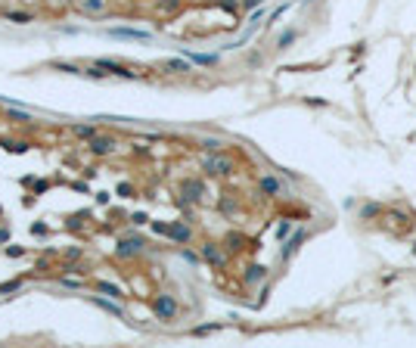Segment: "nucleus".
<instances>
[{"label": "nucleus", "instance_id": "nucleus-1", "mask_svg": "<svg viewBox=\"0 0 416 348\" xmlns=\"http://www.w3.org/2000/svg\"><path fill=\"white\" fill-rule=\"evenodd\" d=\"M202 171L211 174V177H227V174H233V162L227 156H205Z\"/></svg>", "mask_w": 416, "mask_h": 348}, {"label": "nucleus", "instance_id": "nucleus-2", "mask_svg": "<svg viewBox=\"0 0 416 348\" xmlns=\"http://www.w3.org/2000/svg\"><path fill=\"white\" fill-rule=\"evenodd\" d=\"M152 311H156L158 320H171V317H177V302L171 299V295H156Z\"/></svg>", "mask_w": 416, "mask_h": 348}, {"label": "nucleus", "instance_id": "nucleus-3", "mask_svg": "<svg viewBox=\"0 0 416 348\" xmlns=\"http://www.w3.org/2000/svg\"><path fill=\"white\" fill-rule=\"evenodd\" d=\"M180 196L186 202H202V199H205V184L196 181V177H190V181L180 184Z\"/></svg>", "mask_w": 416, "mask_h": 348}, {"label": "nucleus", "instance_id": "nucleus-4", "mask_svg": "<svg viewBox=\"0 0 416 348\" xmlns=\"http://www.w3.org/2000/svg\"><path fill=\"white\" fill-rule=\"evenodd\" d=\"M140 252H143V240H140V236H127V240L118 243L115 255L118 258H134V255H140Z\"/></svg>", "mask_w": 416, "mask_h": 348}, {"label": "nucleus", "instance_id": "nucleus-5", "mask_svg": "<svg viewBox=\"0 0 416 348\" xmlns=\"http://www.w3.org/2000/svg\"><path fill=\"white\" fill-rule=\"evenodd\" d=\"M109 35L121 38V41H140V44H146V41L152 38L149 31H140V28H109Z\"/></svg>", "mask_w": 416, "mask_h": 348}, {"label": "nucleus", "instance_id": "nucleus-6", "mask_svg": "<svg viewBox=\"0 0 416 348\" xmlns=\"http://www.w3.org/2000/svg\"><path fill=\"white\" fill-rule=\"evenodd\" d=\"M93 65H99L106 75H118V78H134V72L131 69H124L121 62H112V59H97Z\"/></svg>", "mask_w": 416, "mask_h": 348}, {"label": "nucleus", "instance_id": "nucleus-7", "mask_svg": "<svg viewBox=\"0 0 416 348\" xmlns=\"http://www.w3.org/2000/svg\"><path fill=\"white\" fill-rule=\"evenodd\" d=\"M202 258H205L208 265H215V267H224V265H227L224 252H220L215 243H205V246H202Z\"/></svg>", "mask_w": 416, "mask_h": 348}, {"label": "nucleus", "instance_id": "nucleus-8", "mask_svg": "<svg viewBox=\"0 0 416 348\" xmlns=\"http://www.w3.org/2000/svg\"><path fill=\"white\" fill-rule=\"evenodd\" d=\"M78 10L87 16H103L109 10V0H78Z\"/></svg>", "mask_w": 416, "mask_h": 348}, {"label": "nucleus", "instance_id": "nucleus-9", "mask_svg": "<svg viewBox=\"0 0 416 348\" xmlns=\"http://www.w3.org/2000/svg\"><path fill=\"white\" fill-rule=\"evenodd\" d=\"M168 236L171 240H177V243H190V236H193V230L183 224V221H174L171 227H168Z\"/></svg>", "mask_w": 416, "mask_h": 348}, {"label": "nucleus", "instance_id": "nucleus-10", "mask_svg": "<svg viewBox=\"0 0 416 348\" xmlns=\"http://www.w3.org/2000/svg\"><path fill=\"white\" fill-rule=\"evenodd\" d=\"M112 149H115V140L112 137H93L90 140V152H97V156H109Z\"/></svg>", "mask_w": 416, "mask_h": 348}, {"label": "nucleus", "instance_id": "nucleus-11", "mask_svg": "<svg viewBox=\"0 0 416 348\" xmlns=\"http://www.w3.org/2000/svg\"><path fill=\"white\" fill-rule=\"evenodd\" d=\"M90 302H93V305H97V308H103V311H109V314H112V317H118V320H121V317H124V311H121V308H118V305H115V302H109V299H99V295H93V299H90Z\"/></svg>", "mask_w": 416, "mask_h": 348}, {"label": "nucleus", "instance_id": "nucleus-12", "mask_svg": "<svg viewBox=\"0 0 416 348\" xmlns=\"http://www.w3.org/2000/svg\"><path fill=\"white\" fill-rule=\"evenodd\" d=\"M97 289H99V292H106L109 299H124V292L118 289L115 283H109V280H99V283H97Z\"/></svg>", "mask_w": 416, "mask_h": 348}, {"label": "nucleus", "instance_id": "nucleus-13", "mask_svg": "<svg viewBox=\"0 0 416 348\" xmlns=\"http://www.w3.org/2000/svg\"><path fill=\"white\" fill-rule=\"evenodd\" d=\"M162 69L165 72H190V62H183V59H165Z\"/></svg>", "mask_w": 416, "mask_h": 348}, {"label": "nucleus", "instance_id": "nucleus-14", "mask_svg": "<svg viewBox=\"0 0 416 348\" xmlns=\"http://www.w3.org/2000/svg\"><path fill=\"white\" fill-rule=\"evenodd\" d=\"M258 280H264V267H261V265H252L249 270H245V283H249V286H255Z\"/></svg>", "mask_w": 416, "mask_h": 348}, {"label": "nucleus", "instance_id": "nucleus-15", "mask_svg": "<svg viewBox=\"0 0 416 348\" xmlns=\"http://www.w3.org/2000/svg\"><path fill=\"white\" fill-rule=\"evenodd\" d=\"M6 22H16V25H28V22H35V16H31V13H19V10H13V13H6Z\"/></svg>", "mask_w": 416, "mask_h": 348}, {"label": "nucleus", "instance_id": "nucleus-16", "mask_svg": "<svg viewBox=\"0 0 416 348\" xmlns=\"http://www.w3.org/2000/svg\"><path fill=\"white\" fill-rule=\"evenodd\" d=\"M75 134H78L81 140H93L97 137V128H93V124H75Z\"/></svg>", "mask_w": 416, "mask_h": 348}, {"label": "nucleus", "instance_id": "nucleus-17", "mask_svg": "<svg viewBox=\"0 0 416 348\" xmlns=\"http://www.w3.org/2000/svg\"><path fill=\"white\" fill-rule=\"evenodd\" d=\"M301 240H304V233H295V236H292V240H289V243H286V249H283V258H289V255H292V252H295V249H298V243H301Z\"/></svg>", "mask_w": 416, "mask_h": 348}, {"label": "nucleus", "instance_id": "nucleus-18", "mask_svg": "<svg viewBox=\"0 0 416 348\" xmlns=\"http://www.w3.org/2000/svg\"><path fill=\"white\" fill-rule=\"evenodd\" d=\"M261 190L264 193H279V184L274 181V177H264V181H261Z\"/></svg>", "mask_w": 416, "mask_h": 348}, {"label": "nucleus", "instance_id": "nucleus-19", "mask_svg": "<svg viewBox=\"0 0 416 348\" xmlns=\"http://www.w3.org/2000/svg\"><path fill=\"white\" fill-rule=\"evenodd\" d=\"M59 72H69V75H84V69H78V65H69V62H56Z\"/></svg>", "mask_w": 416, "mask_h": 348}, {"label": "nucleus", "instance_id": "nucleus-20", "mask_svg": "<svg viewBox=\"0 0 416 348\" xmlns=\"http://www.w3.org/2000/svg\"><path fill=\"white\" fill-rule=\"evenodd\" d=\"M202 149H205V152H218V149H220V140H215V137L202 140Z\"/></svg>", "mask_w": 416, "mask_h": 348}, {"label": "nucleus", "instance_id": "nucleus-21", "mask_svg": "<svg viewBox=\"0 0 416 348\" xmlns=\"http://www.w3.org/2000/svg\"><path fill=\"white\" fill-rule=\"evenodd\" d=\"M19 286H22V280H13V283H3V286H0V295H10V292H16V289H19Z\"/></svg>", "mask_w": 416, "mask_h": 348}, {"label": "nucleus", "instance_id": "nucleus-22", "mask_svg": "<svg viewBox=\"0 0 416 348\" xmlns=\"http://www.w3.org/2000/svg\"><path fill=\"white\" fill-rule=\"evenodd\" d=\"M158 6H162L165 13H174L177 6H180V0H162V3H158Z\"/></svg>", "mask_w": 416, "mask_h": 348}, {"label": "nucleus", "instance_id": "nucleus-23", "mask_svg": "<svg viewBox=\"0 0 416 348\" xmlns=\"http://www.w3.org/2000/svg\"><path fill=\"white\" fill-rule=\"evenodd\" d=\"M239 243H242V236H236V233L227 236V249H239Z\"/></svg>", "mask_w": 416, "mask_h": 348}, {"label": "nucleus", "instance_id": "nucleus-24", "mask_svg": "<svg viewBox=\"0 0 416 348\" xmlns=\"http://www.w3.org/2000/svg\"><path fill=\"white\" fill-rule=\"evenodd\" d=\"M131 193H134L131 184H118V196H131Z\"/></svg>", "mask_w": 416, "mask_h": 348}, {"label": "nucleus", "instance_id": "nucleus-25", "mask_svg": "<svg viewBox=\"0 0 416 348\" xmlns=\"http://www.w3.org/2000/svg\"><path fill=\"white\" fill-rule=\"evenodd\" d=\"M168 227H171V224H158V221H156V224H152V230H156V233H165V236H168Z\"/></svg>", "mask_w": 416, "mask_h": 348}, {"label": "nucleus", "instance_id": "nucleus-26", "mask_svg": "<svg viewBox=\"0 0 416 348\" xmlns=\"http://www.w3.org/2000/svg\"><path fill=\"white\" fill-rule=\"evenodd\" d=\"M220 6H224L227 13H236V3H233V0H220Z\"/></svg>", "mask_w": 416, "mask_h": 348}, {"label": "nucleus", "instance_id": "nucleus-27", "mask_svg": "<svg viewBox=\"0 0 416 348\" xmlns=\"http://www.w3.org/2000/svg\"><path fill=\"white\" fill-rule=\"evenodd\" d=\"M146 221H149V218L143 215V211H137V215H134V224H146Z\"/></svg>", "mask_w": 416, "mask_h": 348}, {"label": "nucleus", "instance_id": "nucleus-28", "mask_svg": "<svg viewBox=\"0 0 416 348\" xmlns=\"http://www.w3.org/2000/svg\"><path fill=\"white\" fill-rule=\"evenodd\" d=\"M292 38H295V35H292V31H289V35H283V38H279V47H286V44H292Z\"/></svg>", "mask_w": 416, "mask_h": 348}, {"label": "nucleus", "instance_id": "nucleus-29", "mask_svg": "<svg viewBox=\"0 0 416 348\" xmlns=\"http://www.w3.org/2000/svg\"><path fill=\"white\" fill-rule=\"evenodd\" d=\"M255 3H261V0H245V6H255Z\"/></svg>", "mask_w": 416, "mask_h": 348}]
</instances>
